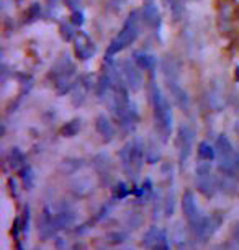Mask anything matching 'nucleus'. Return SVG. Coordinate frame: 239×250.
Segmentation results:
<instances>
[{
	"label": "nucleus",
	"mask_w": 239,
	"mask_h": 250,
	"mask_svg": "<svg viewBox=\"0 0 239 250\" xmlns=\"http://www.w3.org/2000/svg\"><path fill=\"white\" fill-rule=\"evenodd\" d=\"M139 35V15L138 12H133L125 21L123 28L118 33V36L110 43L109 49H107V59H111V56L121 53L126 46H130Z\"/></svg>",
	"instance_id": "nucleus-1"
},
{
	"label": "nucleus",
	"mask_w": 239,
	"mask_h": 250,
	"mask_svg": "<svg viewBox=\"0 0 239 250\" xmlns=\"http://www.w3.org/2000/svg\"><path fill=\"white\" fill-rule=\"evenodd\" d=\"M152 103H154V116H156L157 121L156 125H159V131L164 134V138H167L172 129V111L167 100L161 95V92L157 88H154Z\"/></svg>",
	"instance_id": "nucleus-2"
},
{
	"label": "nucleus",
	"mask_w": 239,
	"mask_h": 250,
	"mask_svg": "<svg viewBox=\"0 0 239 250\" xmlns=\"http://www.w3.org/2000/svg\"><path fill=\"white\" fill-rule=\"evenodd\" d=\"M182 211H184L187 223H189V226L194 230L198 228L200 223L205 218V216H201V211H200L198 205H196L195 196L192 191H187L184 195V200H182Z\"/></svg>",
	"instance_id": "nucleus-3"
},
{
	"label": "nucleus",
	"mask_w": 239,
	"mask_h": 250,
	"mask_svg": "<svg viewBox=\"0 0 239 250\" xmlns=\"http://www.w3.org/2000/svg\"><path fill=\"white\" fill-rule=\"evenodd\" d=\"M196 177H198V180H196V188H198V191L207 198L213 196L215 190H217V183H215V178L212 177L210 168H198Z\"/></svg>",
	"instance_id": "nucleus-4"
},
{
	"label": "nucleus",
	"mask_w": 239,
	"mask_h": 250,
	"mask_svg": "<svg viewBox=\"0 0 239 250\" xmlns=\"http://www.w3.org/2000/svg\"><path fill=\"white\" fill-rule=\"evenodd\" d=\"M219 224H221V218L219 216H212V218H203L198 228L195 229V234L198 235V239L207 240L217 232Z\"/></svg>",
	"instance_id": "nucleus-5"
},
{
	"label": "nucleus",
	"mask_w": 239,
	"mask_h": 250,
	"mask_svg": "<svg viewBox=\"0 0 239 250\" xmlns=\"http://www.w3.org/2000/svg\"><path fill=\"white\" fill-rule=\"evenodd\" d=\"M93 54H95V46H93V43L90 41V38L81 33V35L76 38V56L81 61H87V59H90Z\"/></svg>",
	"instance_id": "nucleus-6"
},
{
	"label": "nucleus",
	"mask_w": 239,
	"mask_h": 250,
	"mask_svg": "<svg viewBox=\"0 0 239 250\" xmlns=\"http://www.w3.org/2000/svg\"><path fill=\"white\" fill-rule=\"evenodd\" d=\"M192 141H194V136L189 131V128H180L179 133V155H180V162H185L189 159V155L192 152Z\"/></svg>",
	"instance_id": "nucleus-7"
},
{
	"label": "nucleus",
	"mask_w": 239,
	"mask_h": 250,
	"mask_svg": "<svg viewBox=\"0 0 239 250\" xmlns=\"http://www.w3.org/2000/svg\"><path fill=\"white\" fill-rule=\"evenodd\" d=\"M97 131L100 133V136L107 141H110L115 134V128L111 126V123L109 121V118H105L104 115L97 118Z\"/></svg>",
	"instance_id": "nucleus-8"
},
{
	"label": "nucleus",
	"mask_w": 239,
	"mask_h": 250,
	"mask_svg": "<svg viewBox=\"0 0 239 250\" xmlns=\"http://www.w3.org/2000/svg\"><path fill=\"white\" fill-rule=\"evenodd\" d=\"M74 214L71 211H61L54 216V229H65L74 223Z\"/></svg>",
	"instance_id": "nucleus-9"
},
{
	"label": "nucleus",
	"mask_w": 239,
	"mask_h": 250,
	"mask_svg": "<svg viewBox=\"0 0 239 250\" xmlns=\"http://www.w3.org/2000/svg\"><path fill=\"white\" fill-rule=\"evenodd\" d=\"M134 62L138 64L139 69H144V70H152L154 69V64H156V59L149 54H144V53H136L134 54Z\"/></svg>",
	"instance_id": "nucleus-10"
},
{
	"label": "nucleus",
	"mask_w": 239,
	"mask_h": 250,
	"mask_svg": "<svg viewBox=\"0 0 239 250\" xmlns=\"http://www.w3.org/2000/svg\"><path fill=\"white\" fill-rule=\"evenodd\" d=\"M196 154H198L200 160H203V162H210V160H213L215 157H217V150H215L208 143H205V141L198 144Z\"/></svg>",
	"instance_id": "nucleus-11"
},
{
	"label": "nucleus",
	"mask_w": 239,
	"mask_h": 250,
	"mask_svg": "<svg viewBox=\"0 0 239 250\" xmlns=\"http://www.w3.org/2000/svg\"><path fill=\"white\" fill-rule=\"evenodd\" d=\"M159 235H161V230H159L157 228H151L146 234L143 235V245L148 249H152L159 240Z\"/></svg>",
	"instance_id": "nucleus-12"
},
{
	"label": "nucleus",
	"mask_w": 239,
	"mask_h": 250,
	"mask_svg": "<svg viewBox=\"0 0 239 250\" xmlns=\"http://www.w3.org/2000/svg\"><path fill=\"white\" fill-rule=\"evenodd\" d=\"M143 18H144V21L149 23V25H156V23L159 21V12H157V8L154 7L152 3H149V5L144 7Z\"/></svg>",
	"instance_id": "nucleus-13"
},
{
	"label": "nucleus",
	"mask_w": 239,
	"mask_h": 250,
	"mask_svg": "<svg viewBox=\"0 0 239 250\" xmlns=\"http://www.w3.org/2000/svg\"><path fill=\"white\" fill-rule=\"evenodd\" d=\"M79 131H81V121L79 120H74L71 123H67V125L63 128V134L67 136V138H74Z\"/></svg>",
	"instance_id": "nucleus-14"
},
{
	"label": "nucleus",
	"mask_w": 239,
	"mask_h": 250,
	"mask_svg": "<svg viewBox=\"0 0 239 250\" xmlns=\"http://www.w3.org/2000/svg\"><path fill=\"white\" fill-rule=\"evenodd\" d=\"M128 193H130V188L126 187V183H123V182H118L115 185V188H113V198H115V200H123L125 196H128Z\"/></svg>",
	"instance_id": "nucleus-15"
},
{
	"label": "nucleus",
	"mask_w": 239,
	"mask_h": 250,
	"mask_svg": "<svg viewBox=\"0 0 239 250\" xmlns=\"http://www.w3.org/2000/svg\"><path fill=\"white\" fill-rule=\"evenodd\" d=\"M151 250H171V244H169L167 234L166 230H161V235H159V240L156 242V245Z\"/></svg>",
	"instance_id": "nucleus-16"
},
{
	"label": "nucleus",
	"mask_w": 239,
	"mask_h": 250,
	"mask_svg": "<svg viewBox=\"0 0 239 250\" xmlns=\"http://www.w3.org/2000/svg\"><path fill=\"white\" fill-rule=\"evenodd\" d=\"M22 180H23V183H25V187L28 188V190H31V187H33V173L30 170V167H26V168H23V170H22Z\"/></svg>",
	"instance_id": "nucleus-17"
},
{
	"label": "nucleus",
	"mask_w": 239,
	"mask_h": 250,
	"mask_svg": "<svg viewBox=\"0 0 239 250\" xmlns=\"http://www.w3.org/2000/svg\"><path fill=\"white\" fill-rule=\"evenodd\" d=\"M126 237H128V234H126V232H113V234L109 235V239H110L111 244H121V242H125Z\"/></svg>",
	"instance_id": "nucleus-18"
},
{
	"label": "nucleus",
	"mask_w": 239,
	"mask_h": 250,
	"mask_svg": "<svg viewBox=\"0 0 239 250\" xmlns=\"http://www.w3.org/2000/svg\"><path fill=\"white\" fill-rule=\"evenodd\" d=\"M74 25H79L81 26L82 23H84V13L82 12H74L72 13V20H71Z\"/></svg>",
	"instance_id": "nucleus-19"
},
{
	"label": "nucleus",
	"mask_w": 239,
	"mask_h": 250,
	"mask_svg": "<svg viewBox=\"0 0 239 250\" xmlns=\"http://www.w3.org/2000/svg\"><path fill=\"white\" fill-rule=\"evenodd\" d=\"M61 31H63V36H64V40H72V38H74V35H71V33H69V31H71V26H65V25H63V26H61Z\"/></svg>",
	"instance_id": "nucleus-20"
}]
</instances>
